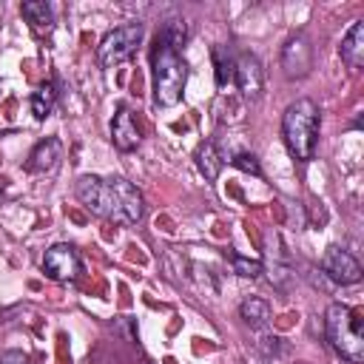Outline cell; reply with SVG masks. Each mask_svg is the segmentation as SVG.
<instances>
[{"mask_svg":"<svg viewBox=\"0 0 364 364\" xmlns=\"http://www.w3.org/2000/svg\"><path fill=\"white\" fill-rule=\"evenodd\" d=\"M43 273L54 282H74L80 276V253L74 245H51L43 253Z\"/></svg>","mask_w":364,"mask_h":364,"instance_id":"cell-6","label":"cell"},{"mask_svg":"<svg viewBox=\"0 0 364 364\" xmlns=\"http://www.w3.org/2000/svg\"><path fill=\"white\" fill-rule=\"evenodd\" d=\"M74 193L91 213L114 225H136L145 213L142 193L122 176H80Z\"/></svg>","mask_w":364,"mask_h":364,"instance_id":"cell-1","label":"cell"},{"mask_svg":"<svg viewBox=\"0 0 364 364\" xmlns=\"http://www.w3.org/2000/svg\"><path fill=\"white\" fill-rule=\"evenodd\" d=\"M159 37H162L165 43H171V46L179 51V46L188 40V26H185L182 20H168V23L159 28Z\"/></svg>","mask_w":364,"mask_h":364,"instance_id":"cell-18","label":"cell"},{"mask_svg":"<svg viewBox=\"0 0 364 364\" xmlns=\"http://www.w3.org/2000/svg\"><path fill=\"white\" fill-rule=\"evenodd\" d=\"M239 316L250 324V327H264L270 321V304L259 296H247L242 304H239Z\"/></svg>","mask_w":364,"mask_h":364,"instance_id":"cell-15","label":"cell"},{"mask_svg":"<svg viewBox=\"0 0 364 364\" xmlns=\"http://www.w3.org/2000/svg\"><path fill=\"white\" fill-rule=\"evenodd\" d=\"M151 65H154V100H156V105H176L182 100V88L188 80V65H185L182 54L156 34V43L151 48Z\"/></svg>","mask_w":364,"mask_h":364,"instance_id":"cell-3","label":"cell"},{"mask_svg":"<svg viewBox=\"0 0 364 364\" xmlns=\"http://www.w3.org/2000/svg\"><path fill=\"white\" fill-rule=\"evenodd\" d=\"M213 65H216V85L219 88L233 82V60L225 54V48H213Z\"/></svg>","mask_w":364,"mask_h":364,"instance_id":"cell-17","label":"cell"},{"mask_svg":"<svg viewBox=\"0 0 364 364\" xmlns=\"http://www.w3.org/2000/svg\"><path fill=\"white\" fill-rule=\"evenodd\" d=\"M282 136H284L287 151L299 162L313 159L316 142H318V105L307 97L290 102L282 117Z\"/></svg>","mask_w":364,"mask_h":364,"instance_id":"cell-2","label":"cell"},{"mask_svg":"<svg viewBox=\"0 0 364 364\" xmlns=\"http://www.w3.org/2000/svg\"><path fill=\"white\" fill-rule=\"evenodd\" d=\"M196 168L199 173L208 179V182H216L219 179V171H222V154L213 142H202L196 148Z\"/></svg>","mask_w":364,"mask_h":364,"instance_id":"cell-13","label":"cell"},{"mask_svg":"<svg viewBox=\"0 0 364 364\" xmlns=\"http://www.w3.org/2000/svg\"><path fill=\"white\" fill-rule=\"evenodd\" d=\"M282 68L284 74L293 80V77H304L310 68H313V46L304 34H296L284 43L282 48Z\"/></svg>","mask_w":364,"mask_h":364,"instance_id":"cell-9","label":"cell"},{"mask_svg":"<svg viewBox=\"0 0 364 364\" xmlns=\"http://www.w3.org/2000/svg\"><path fill=\"white\" fill-rule=\"evenodd\" d=\"M321 270L327 279H333L336 284H355L361 279V264L358 259L344 250V247H327L324 256H321Z\"/></svg>","mask_w":364,"mask_h":364,"instance_id":"cell-7","label":"cell"},{"mask_svg":"<svg viewBox=\"0 0 364 364\" xmlns=\"http://www.w3.org/2000/svg\"><path fill=\"white\" fill-rule=\"evenodd\" d=\"M20 14H23L37 31H48L51 23H54V11H51V6H48L46 0H26V3L20 6Z\"/></svg>","mask_w":364,"mask_h":364,"instance_id":"cell-14","label":"cell"},{"mask_svg":"<svg viewBox=\"0 0 364 364\" xmlns=\"http://www.w3.org/2000/svg\"><path fill=\"white\" fill-rule=\"evenodd\" d=\"M233 82L239 85V91L245 97L256 100L262 94V88H264V68H262V63L253 54H247V51L239 54L233 60Z\"/></svg>","mask_w":364,"mask_h":364,"instance_id":"cell-8","label":"cell"},{"mask_svg":"<svg viewBox=\"0 0 364 364\" xmlns=\"http://www.w3.org/2000/svg\"><path fill=\"white\" fill-rule=\"evenodd\" d=\"M341 60L347 68L364 65V20H355L350 31L341 37Z\"/></svg>","mask_w":364,"mask_h":364,"instance_id":"cell-12","label":"cell"},{"mask_svg":"<svg viewBox=\"0 0 364 364\" xmlns=\"http://www.w3.org/2000/svg\"><path fill=\"white\" fill-rule=\"evenodd\" d=\"M54 102H57V85H54V82H43V85L31 94V100H28L34 119H46V117L54 111Z\"/></svg>","mask_w":364,"mask_h":364,"instance_id":"cell-16","label":"cell"},{"mask_svg":"<svg viewBox=\"0 0 364 364\" xmlns=\"http://www.w3.org/2000/svg\"><path fill=\"white\" fill-rule=\"evenodd\" d=\"M60 151H63L60 139L46 136V139H40V142L31 148L26 168H28L31 173H46V171H54V165H57V159H60Z\"/></svg>","mask_w":364,"mask_h":364,"instance_id":"cell-11","label":"cell"},{"mask_svg":"<svg viewBox=\"0 0 364 364\" xmlns=\"http://www.w3.org/2000/svg\"><path fill=\"white\" fill-rule=\"evenodd\" d=\"M111 142L117 151H134L139 145V125L134 119V111L128 105H119L111 119Z\"/></svg>","mask_w":364,"mask_h":364,"instance_id":"cell-10","label":"cell"},{"mask_svg":"<svg viewBox=\"0 0 364 364\" xmlns=\"http://www.w3.org/2000/svg\"><path fill=\"white\" fill-rule=\"evenodd\" d=\"M142 34H145L142 23H125V26H117L114 31H108V34L100 40V46H97V60H100V65H102V68H114V65H119L122 60H128V57L136 51V46L142 43Z\"/></svg>","mask_w":364,"mask_h":364,"instance_id":"cell-5","label":"cell"},{"mask_svg":"<svg viewBox=\"0 0 364 364\" xmlns=\"http://www.w3.org/2000/svg\"><path fill=\"white\" fill-rule=\"evenodd\" d=\"M0 364H31V358L23 350H6L0 353Z\"/></svg>","mask_w":364,"mask_h":364,"instance_id":"cell-21","label":"cell"},{"mask_svg":"<svg viewBox=\"0 0 364 364\" xmlns=\"http://www.w3.org/2000/svg\"><path fill=\"white\" fill-rule=\"evenodd\" d=\"M230 264H233L236 276H242V279H259V276L264 273L262 262H256V259H245V256H230Z\"/></svg>","mask_w":364,"mask_h":364,"instance_id":"cell-19","label":"cell"},{"mask_svg":"<svg viewBox=\"0 0 364 364\" xmlns=\"http://www.w3.org/2000/svg\"><path fill=\"white\" fill-rule=\"evenodd\" d=\"M324 333L330 347L350 364H364V324L347 304H330L324 313Z\"/></svg>","mask_w":364,"mask_h":364,"instance_id":"cell-4","label":"cell"},{"mask_svg":"<svg viewBox=\"0 0 364 364\" xmlns=\"http://www.w3.org/2000/svg\"><path fill=\"white\" fill-rule=\"evenodd\" d=\"M230 165H236L239 171L253 173V176H259V173H262V168H259V162H256V156H253V154H233V156H230Z\"/></svg>","mask_w":364,"mask_h":364,"instance_id":"cell-20","label":"cell"}]
</instances>
